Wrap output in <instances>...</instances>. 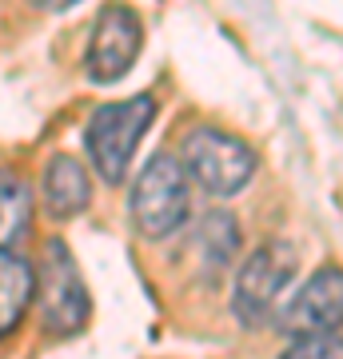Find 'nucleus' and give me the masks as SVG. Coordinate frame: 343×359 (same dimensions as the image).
<instances>
[{"instance_id":"11","label":"nucleus","mask_w":343,"mask_h":359,"mask_svg":"<svg viewBox=\"0 0 343 359\" xmlns=\"http://www.w3.org/2000/svg\"><path fill=\"white\" fill-rule=\"evenodd\" d=\"M280 359H343V339L335 332H328V335H300Z\"/></svg>"},{"instance_id":"2","label":"nucleus","mask_w":343,"mask_h":359,"mask_svg":"<svg viewBox=\"0 0 343 359\" xmlns=\"http://www.w3.org/2000/svg\"><path fill=\"white\" fill-rule=\"evenodd\" d=\"M132 224L144 240H164L172 231H180L191 216V188H188V172L180 164V156L172 152H156L144 164L132 200H128Z\"/></svg>"},{"instance_id":"1","label":"nucleus","mask_w":343,"mask_h":359,"mask_svg":"<svg viewBox=\"0 0 343 359\" xmlns=\"http://www.w3.org/2000/svg\"><path fill=\"white\" fill-rule=\"evenodd\" d=\"M152 120H156V100L148 92L100 104L92 112L88 128H84V152H88L92 168L104 184H124L128 168L136 160V148H140L144 132L152 128Z\"/></svg>"},{"instance_id":"9","label":"nucleus","mask_w":343,"mask_h":359,"mask_svg":"<svg viewBox=\"0 0 343 359\" xmlns=\"http://www.w3.org/2000/svg\"><path fill=\"white\" fill-rule=\"evenodd\" d=\"M36 299V271L20 252H0V339L16 332Z\"/></svg>"},{"instance_id":"12","label":"nucleus","mask_w":343,"mask_h":359,"mask_svg":"<svg viewBox=\"0 0 343 359\" xmlns=\"http://www.w3.org/2000/svg\"><path fill=\"white\" fill-rule=\"evenodd\" d=\"M36 8H48V13H60V8H68V4H76V0H32Z\"/></svg>"},{"instance_id":"6","label":"nucleus","mask_w":343,"mask_h":359,"mask_svg":"<svg viewBox=\"0 0 343 359\" xmlns=\"http://www.w3.org/2000/svg\"><path fill=\"white\" fill-rule=\"evenodd\" d=\"M144 48V25L140 13L128 4H108L96 16V28L88 36V52H84V68L96 84H116L120 76L132 72L136 56Z\"/></svg>"},{"instance_id":"3","label":"nucleus","mask_w":343,"mask_h":359,"mask_svg":"<svg viewBox=\"0 0 343 359\" xmlns=\"http://www.w3.org/2000/svg\"><path fill=\"white\" fill-rule=\"evenodd\" d=\"M180 164L191 184H200L208 196H236L248 188L260 160H255L252 144H243L240 136L200 124L180 144Z\"/></svg>"},{"instance_id":"8","label":"nucleus","mask_w":343,"mask_h":359,"mask_svg":"<svg viewBox=\"0 0 343 359\" xmlns=\"http://www.w3.org/2000/svg\"><path fill=\"white\" fill-rule=\"evenodd\" d=\"M92 200V180L88 168L76 156L56 152L44 168V208L52 219H72L76 212H84Z\"/></svg>"},{"instance_id":"5","label":"nucleus","mask_w":343,"mask_h":359,"mask_svg":"<svg viewBox=\"0 0 343 359\" xmlns=\"http://www.w3.org/2000/svg\"><path fill=\"white\" fill-rule=\"evenodd\" d=\"M36 292H40V327L44 332L60 335V339L84 332V323L92 316V299H88V287H84L76 259L68 256V248L60 240H52L48 252H44Z\"/></svg>"},{"instance_id":"10","label":"nucleus","mask_w":343,"mask_h":359,"mask_svg":"<svg viewBox=\"0 0 343 359\" xmlns=\"http://www.w3.org/2000/svg\"><path fill=\"white\" fill-rule=\"evenodd\" d=\"M32 224V192L16 172L0 168V252H13Z\"/></svg>"},{"instance_id":"7","label":"nucleus","mask_w":343,"mask_h":359,"mask_svg":"<svg viewBox=\"0 0 343 359\" xmlns=\"http://www.w3.org/2000/svg\"><path fill=\"white\" fill-rule=\"evenodd\" d=\"M280 327L300 335H328L343 327V268H319L300 292L283 304Z\"/></svg>"},{"instance_id":"4","label":"nucleus","mask_w":343,"mask_h":359,"mask_svg":"<svg viewBox=\"0 0 343 359\" xmlns=\"http://www.w3.org/2000/svg\"><path fill=\"white\" fill-rule=\"evenodd\" d=\"M300 271V256L288 240H271V244H260L252 256L243 259L240 276H236V287H231V316L243 323V327H260L276 316V304L280 295L288 292V283L295 280Z\"/></svg>"}]
</instances>
